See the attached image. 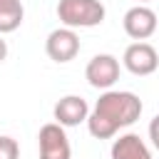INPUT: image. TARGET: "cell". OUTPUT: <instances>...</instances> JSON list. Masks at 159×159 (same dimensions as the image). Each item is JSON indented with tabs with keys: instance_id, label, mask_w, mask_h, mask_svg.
I'll return each instance as SVG.
<instances>
[{
	"instance_id": "7",
	"label": "cell",
	"mask_w": 159,
	"mask_h": 159,
	"mask_svg": "<svg viewBox=\"0 0 159 159\" xmlns=\"http://www.w3.org/2000/svg\"><path fill=\"white\" fill-rule=\"evenodd\" d=\"M122 62L124 67L137 75V77H147V75H154L157 67H159V55L157 50L149 45V42H132L124 55H122Z\"/></svg>"
},
{
	"instance_id": "10",
	"label": "cell",
	"mask_w": 159,
	"mask_h": 159,
	"mask_svg": "<svg viewBox=\"0 0 159 159\" xmlns=\"http://www.w3.org/2000/svg\"><path fill=\"white\" fill-rule=\"evenodd\" d=\"M25 7L20 0H0V35L15 32L22 25Z\"/></svg>"
},
{
	"instance_id": "1",
	"label": "cell",
	"mask_w": 159,
	"mask_h": 159,
	"mask_svg": "<svg viewBox=\"0 0 159 159\" xmlns=\"http://www.w3.org/2000/svg\"><path fill=\"white\" fill-rule=\"evenodd\" d=\"M139 114H142V99L134 92L107 89L89 109L87 129L94 139H112L119 129L134 124Z\"/></svg>"
},
{
	"instance_id": "2",
	"label": "cell",
	"mask_w": 159,
	"mask_h": 159,
	"mask_svg": "<svg viewBox=\"0 0 159 159\" xmlns=\"http://www.w3.org/2000/svg\"><path fill=\"white\" fill-rule=\"evenodd\" d=\"M107 10L99 0H60L57 2V17L65 27H97L102 25Z\"/></svg>"
},
{
	"instance_id": "8",
	"label": "cell",
	"mask_w": 159,
	"mask_h": 159,
	"mask_svg": "<svg viewBox=\"0 0 159 159\" xmlns=\"http://www.w3.org/2000/svg\"><path fill=\"white\" fill-rule=\"evenodd\" d=\"M52 114H55V122H57L60 127H77V124L87 122V117H89V104H87V99L80 97V94H67V97H62V99L55 104Z\"/></svg>"
},
{
	"instance_id": "12",
	"label": "cell",
	"mask_w": 159,
	"mask_h": 159,
	"mask_svg": "<svg viewBox=\"0 0 159 159\" xmlns=\"http://www.w3.org/2000/svg\"><path fill=\"white\" fill-rule=\"evenodd\" d=\"M149 139H152V144H154V149L159 152V114L149 122Z\"/></svg>"
},
{
	"instance_id": "9",
	"label": "cell",
	"mask_w": 159,
	"mask_h": 159,
	"mask_svg": "<svg viewBox=\"0 0 159 159\" xmlns=\"http://www.w3.org/2000/svg\"><path fill=\"white\" fill-rule=\"evenodd\" d=\"M112 159H152V152L147 149L144 139L134 132L122 134L112 144Z\"/></svg>"
},
{
	"instance_id": "13",
	"label": "cell",
	"mask_w": 159,
	"mask_h": 159,
	"mask_svg": "<svg viewBox=\"0 0 159 159\" xmlns=\"http://www.w3.org/2000/svg\"><path fill=\"white\" fill-rule=\"evenodd\" d=\"M5 57H7V42H5V40H2V35H0V62H2Z\"/></svg>"
},
{
	"instance_id": "6",
	"label": "cell",
	"mask_w": 159,
	"mask_h": 159,
	"mask_svg": "<svg viewBox=\"0 0 159 159\" xmlns=\"http://www.w3.org/2000/svg\"><path fill=\"white\" fill-rule=\"evenodd\" d=\"M45 52H47L50 60H55L60 65L75 60L80 55V37H77V32L70 30V27L52 30L47 35V40H45Z\"/></svg>"
},
{
	"instance_id": "5",
	"label": "cell",
	"mask_w": 159,
	"mask_h": 159,
	"mask_svg": "<svg viewBox=\"0 0 159 159\" xmlns=\"http://www.w3.org/2000/svg\"><path fill=\"white\" fill-rule=\"evenodd\" d=\"M84 77L94 89H104L107 92L119 80V60L114 55H107V52L94 55L84 67Z\"/></svg>"
},
{
	"instance_id": "4",
	"label": "cell",
	"mask_w": 159,
	"mask_h": 159,
	"mask_svg": "<svg viewBox=\"0 0 159 159\" xmlns=\"http://www.w3.org/2000/svg\"><path fill=\"white\" fill-rule=\"evenodd\" d=\"M122 25H124V32L137 40V42H144L147 37H152L159 27V20H157V12L147 5H134L124 12L122 17Z\"/></svg>"
},
{
	"instance_id": "3",
	"label": "cell",
	"mask_w": 159,
	"mask_h": 159,
	"mask_svg": "<svg viewBox=\"0 0 159 159\" xmlns=\"http://www.w3.org/2000/svg\"><path fill=\"white\" fill-rule=\"evenodd\" d=\"M37 147H40V159H70L72 157L65 127H60L57 122H50V124L40 127Z\"/></svg>"
},
{
	"instance_id": "14",
	"label": "cell",
	"mask_w": 159,
	"mask_h": 159,
	"mask_svg": "<svg viewBox=\"0 0 159 159\" xmlns=\"http://www.w3.org/2000/svg\"><path fill=\"white\" fill-rule=\"evenodd\" d=\"M139 2H149V0H139Z\"/></svg>"
},
{
	"instance_id": "11",
	"label": "cell",
	"mask_w": 159,
	"mask_h": 159,
	"mask_svg": "<svg viewBox=\"0 0 159 159\" xmlns=\"http://www.w3.org/2000/svg\"><path fill=\"white\" fill-rule=\"evenodd\" d=\"M0 159H20V144L12 137H0Z\"/></svg>"
}]
</instances>
